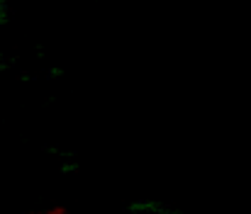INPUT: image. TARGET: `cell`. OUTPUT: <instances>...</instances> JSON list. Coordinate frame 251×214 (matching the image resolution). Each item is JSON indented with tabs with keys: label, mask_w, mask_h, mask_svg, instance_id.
Instances as JSON below:
<instances>
[{
	"label": "cell",
	"mask_w": 251,
	"mask_h": 214,
	"mask_svg": "<svg viewBox=\"0 0 251 214\" xmlns=\"http://www.w3.org/2000/svg\"><path fill=\"white\" fill-rule=\"evenodd\" d=\"M27 214H69V210L64 205H54V207H47L42 212H27Z\"/></svg>",
	"instance_id": "1"
},
{
	"label": "cell",
	"mask_w": 251,
	"mask_h": 214,
	"mask_svg": "<svg viewBox=\"0 0 251 214\" xmlns=\"http://www.w3.org/2000/svg\"><path fill=\"white\" fill-rule=\"evenodd\" d=\"M0 22H2V15H0Z\"/></svg>",
	"instance_id": "2"
}]
</instances>
